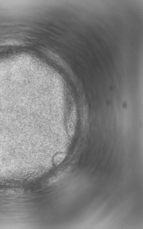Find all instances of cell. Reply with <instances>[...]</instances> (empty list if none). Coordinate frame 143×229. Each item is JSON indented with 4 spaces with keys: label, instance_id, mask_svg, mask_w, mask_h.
<instances>
[{
    "label": "cell",
    "instance_id": "6da1fadb",
    "mask_svg": "<svg viewBox=\"0 0 143 229\" xmlns=\"http://www.w3.org/2000/svg\"><path fill=\"white\" fill-rule=\"evenodd\" d=\"M65 156L66 154L64 153H58L56 154L53 158V162L54 164L56 166L60 164L64 161Z\"/></svg>",
    "mask_w": 143,
    "mask_h": 229
}]
</instances>
